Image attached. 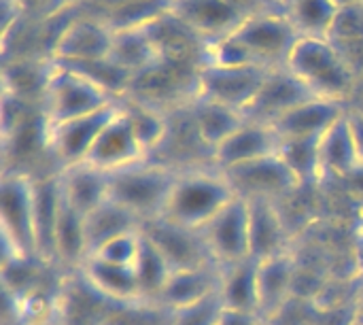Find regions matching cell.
Listing matches in <instances>:
<instances>
[{
    "label": "cell",
    "instance_id": "6da1fadb",
    "mask_svg": "<svg viewBox=\"0 0 363 325\" xmlns=\"http://www.w3.org/2000/svg\"><path fill=\"white\" fill-rule=\"evenodd\" d=\"M285 68L296 75L315 98L347 106H351L362 83V77L330 38L300 36Z\"/></svg>",
    "mask_w": 363,
    "mask_h": 325
},
{
    "label": "cell",
    "instance_id": "7a4b0ae2",
    "mask_svg": "<svg viewBox=\"0 0 363 325\" xmlns=\"http://www.w3.org/2000/svg\"><path fill=\"white\" fill-rule=\"evenodd\" d=\"M234 198L232 183L215 166L181 170L162 217L191 230H202Z\"/></svg>",
    "mask_w": 363,
    "mask_h": 325
},
{
    "label": "cell",
    "instance_id": "3957f363",
    "mask_svg": "<svg viewBox=\"0 0 363 325\" xmlns=\"http://www.w3.org/2000/svg\"><path fill=\"white\" fill-rule=\"evenodd\" d=\"M179 172L164 162L145 160L111 175V198L132 211L143 224L157 219L166 213Z\"/></svg>",
    "mask_w": 363,
    "mask_h": 325
},
{
    "label": "cell",
    "instance_id": "277c9868",
    "mask_svg": "<svg viewBox=\"0 0 363 325\" xmlns=\"http://www.w3.org/2000/svg\"><path fill=\"white\" fill-rule=\"evenodd\" d=\"M0 234H2V262L17 260V258H36L34 177L28 172H19V170L2 172Z\"/></svg>",
    "mask_w": 363,
    "mask_h": 325
},
{
    "label": "cell",
    "instance_id": "5b68a950",
    "mask_svg": "<svg viewBox=\"0 0 363 325\" xmlns=\"http://www.w3.org/2000/svg\"><path fill=\"white\" fill-rule=\"evenodd\" d=\"M117 102L119 100L111 98L104 89H100L79 70L51 60V70L47 77L43 106H40L47 126L91 115Z\"/></svg>",
    "mask_w": 363,
    "mask_h": 325
},
{
    "label": "cell",
    "instance_id": "8992f818",
    "mask_svg": "<svg viewBox=\"0 0 363 325\" xmlns=\"http://www.w3.org/2000/svg\"><path fill=\"white\" fill-rule=\"evenodd\" d=\"M272 70L268 66L202 64L196 79V96L245 113Z\"/></svg>",
    "mask_w": 363,
    "mask_h": 325
},
{
    "label": "cell",
    "instance_id": "52a82bcc",
    "mask_svg": "<svg viewBox=\"0 0 363 325\" xmlns=\"http://www.w3.org/2000/svg\"><path fill=\"white\" fill-rule=\"evenodd\" d=\"M257 60L268 68H281L298 43L300 34L287 17V11H264L249 15L232 32Z\"/></svg>",
    "mask_w": 363,
    "mask_h": 325
},
{
    "label": "cell",
    "instance_id": "ba28073f",
    "mask_svg": "<svg viewBox=\"0 0 363 325\" xmlns=\"http://www.w3.org/2000/svg\"><path fill=\"white\" fill-rule=\"evenodd\" d=\"M115 32L96 13H79L68 17L53 40L51 60L57 64H81L104 60L111 53Z\"/></svg>",
    "mask_w": 363,
    "mask_h": 325
},
{
    "label": "cell",
    "instance_id": "9c48e42d",
    "mask_svg": "<svg viewBox=\"0 0 363 325\" xmlns=\"http://www.w3.org/2000/svg\"><path fill=\"white\" fill-rule=\"evenodd\" d=\"M232 183L236 196L245 200H274L283 202L294 198L300 189H306L298 183L296 175L281 160L279 153L268 155L264 160L232 168L223 172Z\"/></svg>",
    "mask_w": 363,
    "mask_h": 325
},
{
    "label": "cell",
    "instance_id": "30bf717a",
    "mask_svg": "<svg viewBox=\"0 0 363 325\" xmlns=\"http://www.w3.org/2000/svg\"><path fill=\"white\" fill-rule=\"evenodd\" d=\"M119 111V102L91 115L74 117L55 126H47V149L53 164L62 170L66 166L87 162L100 132Z\"/></svg>",
    "mask_w": 363,
    "mask_h": 325
},
{
    "label": "cell",
    "instance_id": "8fae6325",
    "mask_svg": "<svg viewBox=\"0 0 363 325\" xmlns=\"http://www.w3.org/2000/svg\"><path fill=\"white\" fill-rule=\"evenodd\" d=\"M206 247L213 260L225 268L251 258V234H249V204L236 196L217 217L202 228Z\"/></svg>",
    "mask_w": 363,
    "mask_h": 325
},
{
    "label": "cell",
    "instance_id": "7c38bea8",
    "mask_svg": "<svg viewBox=\"0 0 363 325\" xmlns=\"http://www.w3.org/2000/svg\"><path fill=\"white\" fill-rule=\"evenodd\" d=\"M143 232L164 253L172 270H187V268L217 264L206 247L202 230H191L166 217H157V219L145 221Z\"/></svg>",
    "mask_w": 363,
    "mask_h": 325
},
{
    "label": "cell",
    "instance_id": "4fadbf2b",
    "mask_svg": "<svg viewBox=\"0 0 363 325\" xmlns=\"http://www.w3.org/2000/svg\"><path fill=\"white\" fill-rule=\"evenodd\" d=\"M145 160H151V158L147 155V151L140 145L136 132L132 130L125 113L119 106V111L113 115V119L100 132V136L87 158V164L113 175L123 168L136 166Z\"/></svg>",
    "mask_w": 363,
    "mask_h": 325
},
{
    "label": "cell",
    "instance_id": "5bb4252c",
    "mask_svg": "<svg viewBox=\"0 0 363 325\" xmlns=\"http://www.w3.org/2000/svg\"><path fill=\"white\" fill-rule=\"evenodd\" d=\"M172 15L204 43L232 34L249 17L234 0H172Z\"/></svg>",
    "mask_w": 363,
    "mask_h": 325
},
{
    "label": "cell",
    "instance_id": "9a60e30c",
    "mask_svg": "<svg viewBox=\"0 0 363 325\" xmlns=\"http://www.w3.org/2000/svg\"><path fill=\"white\" fill-rule=\"evenodd\" d=\"M279 147L281 136L272 126L247 119L232 136H228L213 151V166L221 172H228L232 168L274 155L279 153Z\"/></svg>",
    "mask_w": 363,
    "mask_h": 325
},
{
    "label": "cell",
    "instance_id": "2e32d148",
    "mask_svg": "<svg viewBox=\"0 0 363 325\" xmlns=\"http://www.w3.org/2000/svg\"><path fill=\"white\" fill-rule=\"evenodd\" d=\"M311 98L315 96L304 87V83L296 75H291L285 66H281L268 75L259 94L255 96L251 106L245 111V117L249 121L272 126L285 113H289L291 109H296L298 104Z\"/></svg>",
    "mask_w": 363,
    "mask_h": 325
},
{
    "label": "cell",
    "instance_id": "e0dca14e",
    "mask_svg": "<svg viewBox=\"0 0 363 325\" xmlns=\"http://www.w3.org/2000/svg\"><path fill=\"white\" fill-rule=\"evenodd\" d=\"M298 285V260L296 251L257 262V290H259V315L272 321L296 300Z\"/></svg>",
    "mask_w": 363,
    "mask_h": 325
},
{
    "label": "cell",
    "instance_id": "ac0fdd59",
    "mask_svg": "<svg viewBox=\"0 0 363 325\" xmlns=\"http://www.w3.org/2000/svg\"><path fill=\"white\" fill-rule=\"evenodd\" d=\"M249 204V234L251 258L262 262L294 251V238L283 217L281 202L274 200H247Z\"/></svg>",
    "mask_w": 363,
    "mask_h": 325
},
{
    "label": "cell",
    "instance_id": "d6986e66",
    "mask_svg": "<svg viewBox=\"0 0 363 325\" xmlns=\"http://www.w3.org/2000/svg\"><path fill=\"white\" fill-rule=\"evenodd\" d=\"M62 206L64 196L60 170L34 177V245L36 258L49 266H53V241Z\"/></svg>",
    "mask_w": 363,
    "mask_h": 325
},
{
    "label": "cell",
    "instance_id": "ffe728a7",
    "mask_svg": "<svg viewBox=\"0 0 363 325\" xmlns=\"http://www.w3.org/2000/svg\"><path fill=\"white\" fill-rule=\"evenodd\" d=\"M60 181L64 202L81 215H89L111 198V175L87 162L62 168Z\"/></svg>",
    "mask_w": 363,
    "mask_h": 325
},
{
    "label": "cell",
    "instance_id": "44dd1931",
    "mask_svg": "<svg viewBox=\"0 0 363 325\" xmlns=\"http://www.w3.org/2000/svg\"><path fill=\"white\" fill-rule=\"evenodd\" d=\"M221 275L223 268L217 264L200 266V268H187V270H174L168 285L164 287L157 304L166 311L174 313L189 304H196L208 296L219 294L221 287Z\"/></svg>",
    "mask_w": 363,
    "mask_h": 325
},
{
    "label": "cell",
    "instance_id": "7402d4cb",
    "mask_svg": "<svg viewBox=\"0 0 363 325\" xmlns=\"http://www.w3.org/2000/svg\"><path fill=\"white\" fill-rule=\"evenodd\" d=\"M347 104L311 98L289 113H285L279 121L272 123L281 138H319L332 123H336L345 113Z\"/></svg>",
    "mask_w": 363,
    "mask_h": 325
},
{
    "label": "cell",
    "instance_id": "603a6c76",
    "mask_svg": "<svg viewBox=\"0 0 363 325\" xmlns=\"http://www.w3.org/2000/svg\"><path fill=\"white\" fill-rule=\"evenodd\" d=\"M319 170L321 183L347 181L359 170V160L349 130L347 113L336 123H332L319 138Z\"/></svg>",
    "mask_w": 363,
    "mask_h": 325
},
{
    "label": "cell",
    "instance_id": "cb8c5ba5",
    "mask_svg": "<svg viewBox=\"0 0 363 325\" xmlns=\"http://www.w3.org/2000/svg\"><path fill=\"white\" fill-rule=\"evenodd\" d=\"M77 277L108 304L140 302V292L132 268L115 266L98 258H87Z\"/></svg>",
    "mask_w": 363,
    "mask_h": 325
},
{
    "label": "cell",
    "instance_id": "d4e9b609",
    "mask_svg": "<svg viewBox=\"0 0 363 325\" xmlns=\"http://www.w3.org/2000/svg\"><path fill=\"white\" fill-rule=\"evenodd\" d=\"M189 111L194 115L200 138L211 151H215L228 136H232L247 121L245 113L198 96L189 100Z\"/></svg>",
    "mask_w": 363,
    "mask_h": 325
},
{
    "label": "cell",
    "instance_id": "484cf974",
    "mask_svg": "<svg viewBox=\"0 0 363 325\" xmlns=\"http://www.w3.org/2000/svg\"><path fill=\"white\" fill-rule=\"evenodd\" d=\"M221 302L228 311L257 313L259 315V290H257V260L249 258L245 262L223 268Z\"/></svg>",
    "mask_w": 363,
    "mask_h": 325
},
{
    "label": "cell",
    "instance_id": "4316f807",
    "mask_svg": "<svg viewBox=\"0 0 363 325\" xmlns=\"http://www.w3.org/2000/svg\"><path fill=\"white\" fill-rule=\"evenodd\" d=\"M108 60L138 77L145 70L153 68L162 60V53L147 28H132L115 32Z\"/></svg>",
    "mask_w": 363,
    "mask_h": 325
},
{
    "label": "cell",
    "instance_id": "83f0119b",
    "mask_svg": "<svg viewBox=\"0 0 363 325\" xmlns=\"http://www.w3.org/2000/svg\"><path fill=\"white\" fill-rule=\"evenodd\" d=\"M140 228H143V221L132 211H128L125 206H121L119 202L108 198L98 209H94L89 215H85L89 255L96 249H100L104 243H108L121 234H128V232H138Z\"/></svg>",
    "mask_w": 363,
    "mask_h": 325
},
{
    "label": "cell",
    "instance_id": "f1b7e54d",
    "mask_svg": "<svg viewBox=\"0 0 363 325\" xmlns=\"http://www.w3.org/2000/svg\"><path fill=\"white\" fill-rule=\"evenodd\" d=\"M119 106L125 113V117H128L132 130L136 132L140 145L145 147L147 155L153 158L166 141L168 113L149 102H143L134 96H125L123 100H119Z\"/></svg>",
    "mask_w": 363,
    "mask_h": 325
},
{
    "label": "cell",
    "instance_id": "f546056e",
    "mask_svg": "<svg viewBox=\"0 0 363 325\" xmlns=\"http://www.w3.org/2000/svg\"><path fill=\"white\" fill-rule=\"evenodd\" d=\"M132 270L136 275V283H138V292H140V302H151V304H157L164 287L168 285V281H170V277L174 272L170 262L145 236V232H143L140 251H138V258H136Z\"/></svg>",
    "mask_w": 363,
    "mask_h": 325
},
{
    "label": "cell",
    "instance_id": "4dcf8cb0",
    "mask_svg": "<svg viewBox=\"0 0 363 325\" xmlns=\"http://www.w3.org/2000/svg\"><path fill=\"white\" fill-rule=\"evenodd\" d=\"M338 11L332 0H287V17L300 36L328 38Z\"/></svg>",
    "mask_w": 363,
    "mask_h": 325
},
{
    "label": "cell",
    "instance_id": "1f68e13d",
    "mask_svg": "<svg viewBox=\"0 0 363 325\" xmlns=\"http://www.w3.org/2000/svg\"><path fill=\"white\" fill-rule=\"evenodd\" d=\"M321 138V136H319ZM319 138H281L279 155L302 187L319 185Z\"/></svg>",
    "mask_w": 363,
    "mask_h": 325
},
{
    "label": "cell",
    "instance_id": "d6a6232c",
    "mask_svg": "<svg viewBox=\"0 0 363 325\" xmlns=\"http://www.w3.org/2000/svg\"><path fill=\"white\" fill-rule=\"evenodd\" d=\"M202 64H215V66H262L253 57V53L234 36H221L217 40L206 43L204 47V62Z\"/></svg>",
    "mask_w": 363,
    "mask_h": 325
},
{
    "label": "cell",
    "instance_id": "836d02e7",
    "mask_svg": "<svg viewBox=\"0 0 363 325\" xmlns=\"http://www.w3.org/2000/svg\"><path fill=\"white\" fill-rule=\"evenodd\" d=\"M140 243H143V228L138 232H128V234H121V236L104 243L89 258H98V260L108 262V264H115V266L132 268L134 262H136V258H138Z\"/></svg>",
    "mask_w": 363,
    "mask_h": 325
},
{
    "label": "cell",
    "instance_id": "e575fe53",
    "mask_svg": "<svg viewBox=\"0 0 363 325\" xmlns=\"http://www.w3.org/2000/svg\"><path fill=\"white\" fill-rule=\"evenodd\" d=\"M225 307L221 296H208L196 304H189L181 311L172 313V325H219Z\"/></svg>",
    "mask_w": 363,
    "mask_h": 325
},
{
    "label": "cell",
    "instance_id": "d590c367",
    "mask_svg": "<svg viewBox=\"0 0 363 325\" xmlns=\"http://www.w3.org/2000/svg\"><path fill=\"white\" fill-rule=\"evenodd\" d=\"M334 45H351L363 40V4H351L338 11L328 36Z\"/></svg>",
    "mask_w": 363,
    "mask_h": 325
},
{
    "label": "cell",
    "instance_id": "8d00e7d4",
    "mask_svg": "<svg viewBox=\"0 0 363 325\" xmlns=\"http://www.w3.org/2000/svg\"><path fill=\"white\" fill-rule=\"evenodd\" d=\"M26 11H28V17H32V13L36 15V21H45V19H51L68 9H64L62 0H21Z\"/></svg>",
    "mask_w": 363,
    "mask_h": 325
},
{
    "label": "cell",
    "instance_id": "74e56055",
    "mask_svg": "<svg viewBox=\"0 0 363 325\" xmlns=\"http://www.w3.org/2000/svg\"><path fill=\"white\" fill-rule=\"evenodd\" d=\"M347 121H349V130H351L353 145H355V151H357L359 170H363V109L349 106L347 109Z\"/></svg>",
    "mask_w": 363,
    "mask_h": 325
},
{
    "label": "cell",
    "instance_id": "f35d334b",
    "mask_svg": "<svg viewBox=\"0 0 363 325\" xmlns=\"http://www.w3.org/2000/svg\"><path fill=\"white\" fill-rule=\"evenodd\" d=\"M219 325H268V321L257 313H240V311H223Z\"/></svg>",
    "mask_w": 363,
    "mask_h": 325
},
{
    "label": "cell",
    "instance_id": "ab89813d",
    "mask_svg": "<svg viewBox=\"0 0 363 325\" xmlns=\"http://www.w3.org/2000/svg\"><path fill=\"white\" fill-rule=\"evenodd\" d=\"M62 302H64V300H62ZM26 325H68V321H66L64 309H62V304H60L55 311H51V313H47V315L34 319V321H28Z\"/></svg>",
    "mask_w": 363,
    "mask_h": 325
},
{
    "label": "cell",
    "instance_id": "60d3db41",
    "mask_svg": "<svg viewBox=\"0 0 363 325\" xmlns=\"http://www.w3.org/2000/svg\"><path fill=\"white\" fill-rule=\"evenodd\" d=\"M353 325H363V283L357 287V296L353 300Z\"/></svg>",
    "mask_w": 363,
    "mask_h": 325
},
{
    "label": "cell",
    "instance_id": "b9f144b4",
    "mask_svg": "<svg viewBox=\"0 0 363 325\" xmlns=\"http://www.w3.org/2000/svg\"><path fill=\"white\" fill-rule=\"evenodd\" d=\"M357 264L362 266L363 270V228L359 230V234H357Z\"/></svg>",
    "mask_w": 363,
    "mask_h": 325
},
{
    "label": "cell",
    "instance_id": "7bdbcfd3",
    "mask_svg": "<svg viewBox=\"0 0 363 325\" xmlns=\"http://www.w3.org/2000/svg\"><path fill=\"white\" fill-rule=\"evenodd\" d=\"M89 0H62V4H64V9H77V6H83V4H87Z\"/></svg>",
    "mask_w": 363,
    "mask_h": 325
},
{
    "label": "cell",
    "instance_id": "ee69618b",
    "mask_svg": "<svg viewBox=\"0 0 363 325\" xmlns=\"http://www.w3.org/2000/svg\"><path fill=\"white\" fill-rule=\"evenodd\" d=\"M338 9H345V6H351V4H359L362 0H332Z\"/></svg>",
    "mask_w": 363,
    "mask_h": 325
},
{
    "label": "cell",
    "instance_id": "f6af8a7d",
    "mask_svg": "<svg viewBox=\"0 0 363 325\" xmlns=\"http://www.w3.org/2000/svg\"><path fill=\"white\" fill-rule=\"evenodd\" d=\"M362 4H363V0H362Z\"/></svg>",
    "mask_w": 363,
    "mask_h": 325
},
{
    "label": "cell",
    "instance_id": "bcb514c9",
    "mask_svg": "<svg viewBox=\"0 0 363 325\" xmlns=\"http://www.w3.org/2000/svg\"><path fill=\"white\" fill-rule=\"evenodd\" d=\"M285 2H287V0H285Z\"/></svg>",
    "mask_w": 363,
    "mask_h": 325
}]
</instances>
